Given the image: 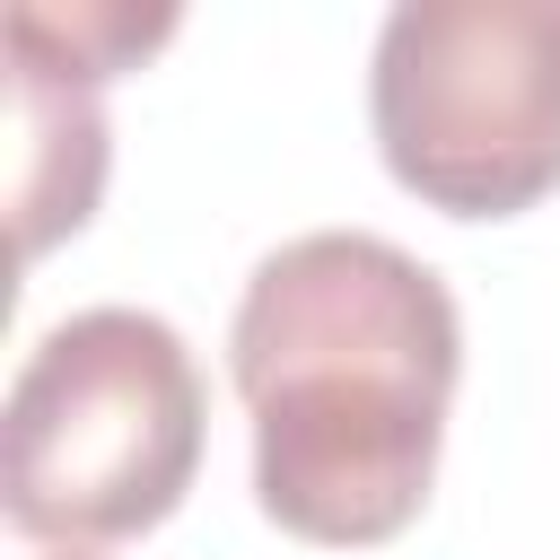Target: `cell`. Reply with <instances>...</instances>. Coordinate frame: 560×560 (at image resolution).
Listing matches in <instances>:
<instances>
[{
	"mask_svg": "<svg viewBox=\"0 0 560 560\" xmlns=\"http://www.w3.org/2000/svg\"><path fill=\"white\" fill-rule=\"evenodd\" d=\"M228 368L254 411V499L298 542H394L446 438L464 315L446 280L368 228H315L254 262Z\"/></svg>",
	"mask_w": 560,
	"mask_h": 560,
	"instance_id": "1",
	"label": "cell"
},
{
	"mask_svg": "<svg viewBox=\"0 0 560 560\" xmlns=\"http://www.w3.org/2000/svg\"><path fill=\"white\" fill-rule=\"evenodd\" d=\"M105 184V114H96V70L61 52L26 9H9V201H18V245L44 254L61 228L96 210Z\"/></svg>",
	"mask_w": 560,
	"mask_h": 560,
	"instance_id": "4",
	"label": "cell"
},
{
	"mask_svg": "<svg viewBox=\"0 0 560 560\" xmlns=\"http://www.w3.org/2000/svg\"><path fill=\"white\" fill-rule=\"evenodd\" d=\"M368 122L429 210L542 201L560 184V0H402L376 26Z\"/></svg>",
	"mask_w": 560,
	"mask_h": 560,
	"instance_id": "3",
	"label": "cell"
},
{
	"mask_svg": "<svg viewBox=\"0 0 560 560\" xmlns=\"http://www.w3.org/2000/svg\"><path fill=\"white\" fill-rule=\"evenodd\" d=\"M201 420L210 394L166 315L149 306L61 315L9 385V446H0L9 525L70 551L149 534L201 472Z\"/></svg>",
	"mask_w": 560,
	"mask_h": 560,
	"instance_id": "2",
	"label": "cell"
}]
</instances>
